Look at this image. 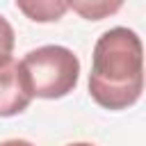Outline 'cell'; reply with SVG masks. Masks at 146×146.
<instances>
[{"label":"cell","mask_w":146,"mask_h":146,"mask_svg":"<svg viewBox=\"0 0 146 146\" xmlns=\"http://www.w3.org/2000/svg\"><path fill=\"white\" fill-rule=\"evenodd\" d=\"M66 146H94V144H89V141H75V144H66Z\"/></svg>","instance_id":"ba28073f"},{"label":"cell","mask_w":146,"mask_h":146,"mask_svg":"<svg viewBox=\"0 0 146 146\" xmlns=\"http://www.w3.org/2000/svg\"><path fill=\"white\" fill-rule=\"evenodd\" d=\"M21 66L34 98H64L80 80V59L66 46H41L30 50Z\"/></svg>","instance_id":"7a4b0ae2"},{"label":"cell","mask_w":146,"mask_h":146,"mask_svg":"<svg viewBox=\"0 0 146 146\" xmlns=\"http://www.w3.org/2000/svg\"><path fill=\"white\" fill-rule=\"evenodd\" d=\"M0 146H34V144L27 139H7V141H0Z\"/></svg>","instance_id":"52a82bcc"},{"label":"cell","mask_w":146,"mask_h":146,"mask_svg":"<svg viewBox=\"0 0 146 146\" xmlns=\"http://www.w3.org/2000/svg\"><path fill=\"white\" fill-rule=\"evenodd\" d=\"M123 2L125 0H66V7H71L84 21H103L114 16Z\"/></svg>","instance_id":"5b68a950"},{"label":"cell","mask_w":146,"mask_h":146,"mask_svg":"<svg viewBox=\"0 0 146 146\" xmlns=\"http://www.w3.org/2000/svg\"><path fill=\"white\" fill-rule=\"evenodd\" d=\"M16 7L34 23H55L66 14V0H16Z\"/></svg>","instance_id":"277c9868"},{"label":"cell","mask_w":146,"mask_h":146,"mask_svg":"<svg viewBox=\"0 0 146 146\" xmlns=\"http://www.w3.org/2000/svg\"><path fill=\"white\" fill-rule=\"evenodd\" d=\"M16 43V34L14 27L9 25V21L5 16H0V57H9Z\"/></svg>","instance_id":"8992f818"},{"label":"cell","mask_w":146,"mask_h":146,"mask_svg":"<svg viewBox=\"0 0 146 146\" xmlns=\"http://www.w3.org/2000/svg\"><path fill=\"white\" fill-rule=\"evenodd\" d=\"M32 91L21 62L11 55L0 57V116H16L32 103Z\"/></svg>","instance_id":"3957f363"},{"label":"cell","mask_w":146,"mask_h":146,"mask_svg":"<svg viewBox=\"0 0 146 146\" xmlns=\"http://www.w3.org/2000/svg\"><path fill=\"white\" fill-rule=\"evenodd\" d=\"M144 91V50L137 32L112 27L94 46L89 96L105 110H128Z\"/></svg>","instance_id":"6da1fadb"}]
</instances>
